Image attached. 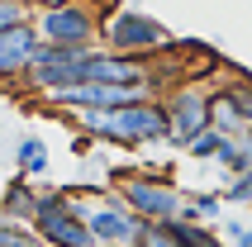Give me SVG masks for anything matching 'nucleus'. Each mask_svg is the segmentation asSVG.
Segmentation results:
<instances>
[{
    "mask_svg": "<svg viewBox=\"0 0 252 247\" xmlns=\"http://www.w3.org/2000/svg\"><path fill=\"white\" fill-rule=\"evenodd\" d=\"M224 190H195V195H186V205H181V223H219L224 219Z\"/></svg>",
    "mask_w": 252,
    "mask_h": 247,
    "instance_id": "nucleus-13",
    "label": "nucleus"
},
{
    "mask_svg": "<svg viewBox=\"0 0 252 247\" xmlns=\"http://www.w3.org/2000/svg\"><path fill=\"white\" fill-rule=\"evenodd\" d=\"M33 29L43 43H57V48H95L105 14L91 10V0H62V5H38Z\"/></svg>",
    "mask_w": 252,
    "mask_h": 247,
    "instance_id": "nucleus-3",
    "label": "nucleus"
},
{
    "mask_svg": "<svg viewBox=\"0 0 252 247\" xmlns=\"http://www.w3.org/2000/svg\"><path fill=\"white\" fill-rule=\"evenodd\" d=\"M228 91H233V100H238L243 119H248V128H252V81H233Z\"/></svg>",
    "mask_w": 252,
    "mask_h": 247,
    "instance_id": "nucleus-22",
    "label": "nucleus"
},
{
    "mask_svg": "<svg viewBox=\"0 0 252 247\" xmlns=\"http://www.w3.org/2000/svg\"><path fill=\"white\" fill-rule=\"evenodd\" d=\"M33 14H38V0H0V29L33 24Z\"/></svg>",
    "mask_w": 252,
    "mask_h": 247,
    "instance_id": "nucleus-17",
    "label": "nucleus"
},
{
    "mask_svg": "<svg viewBox=\"0 0 252 247\" xmlns=\"http://www.w3.org/2000/svg\"><path fill=\"white\" fill-rule=\"evenodd\" d=\"M138 247H181V233H176V223H143Z\"/></svg>",
    "mask_w": 252,
    "mask_h": 247,
    "instance_id": "nucleus-20",
    "label": "nucleus"
},
{
    "mask_svg": "<svg viewBox=\"0 0 252 247\" xmlns=\"http://www.w3.org/2000/svg\"><path fill=\"white\" fill-rule=\"evenodd\" d=\"M33 233L43 238V247H95L91 223H86L71 205L57 209V214H38V219H33Z\"/></svg>",
    "mask_w": 252,
    "mask_h": 247,
    "instance_id": "nucleus-10",
    "label": "nucleus"
},
{
    "mask_svg": "<svg viewBox=\"0 0 252 247\" xmlns=\"http://www.w3.org/2000/svg\"><path fill=\"white\" fill-rule=\"evenodd\" d=\"M224 200L228 205H252V171H243V176H233L224 185Z\"/></svg>",
    "mask_w": 252,
    "mask_h": 247,
    "instance_id": "nucleus-21",
    "label": "nucleus"
},
{
    "mask_svg": "<svg viewBox=\"0 0 252 247\" xmlns=\"http://www.w3.org/2000/svg\"><path fill=\"white\" fill-rule=\"evenodd\" d=\"M219 148H224V133L205 128L200 138H190V143H186V157H190V162H214V157H219Z\"/></svg>",
    "mask_w": 252,
    "mask_h": 247,
    "instance_id": "nucleus-18",
    "label": "nucleus"
},
{
    "mask_svg": "<svg viewBox=\"0 0 252 247\" xmlns=\"http://www.w3.org/2000/svg\"><path fill=\"white\" fill-rule=\"evenodd\" d=\"M43 38L33 24H19V29H0V81H24V71L33 67Z\"/></svg>",
    "mask_w": 252,
    "mask_h": 247,
    "instance_id": "nucleus-9",
    "label": "nucleus"
},
{
    "mask_svg": "<svg viewBox=\"0 0 252 247\" xmlns=\"http://www.w3.org/2000/svg\"><path fill=\"white\" fill-rule=\"evenodd\" d=\"M214 166H219L228 181L243 176V171H252V128H248V133H238V138H224V148H219Z\"/></svg>",
    "mask_w": 252,
    "mask_h": 247,
    "instance_id": "nucleus-14",
    "label": "nucleus"
},
{
    "mask_svg": "<svg viewBox=\"0 0 252 247\" xmlns=\"http://www.w3.org/2000/svg\"><path fill=\"white\" fill-rule=\"evenodd\" d=\"M100 43H105V48H114V53L148 57V53H157V48H167V43H171V33H167V24H157L153 14L119 5V10H110V14H105Z\"/></svg>",
    "mask_w": 252,
    "mask_h": 247,
    "instance_id": "nucleus-6",
    "label": "nucleus"
},
{
    "mask_svg": "<svg viewBox=\"0 0 252 247\" xmlns=\"http://www.w3.org/2000/svg\"><path fill=\"white\" fill-rule=\"evenodd\" d=\"M14 166H19V176H43L48 171V143H43L38 133H24L19 143H14Z\"/></svg>",
    "mask_w": 252,
    "mask_h": 247,
    "instance_id": "nucleus-15",
    "label": "nucleus"
},
{
    "mask_svg": "<svg viewBox=\"0 0 252 247\" xmlns=\"http://www.w3.org/2000/svg\"><path fill=\"white\" fill-rule=\"evenodd\" d=\"M38 5H62V0H38Z\"/></svg>",
    "mask_w": 252,
    "mask_h": 247,
    "instance_id": "nucleus-23",
    "label": "nucleus"
},
{
    "mask_svg": "<svg viewBox=\"0 0 252 247\" xmlns=\"http://www.w3.org/2000/svg\"><path fill=\"white\" fill-rule=\"evenodd\" d=\"M114 195H119L143 223H176L181 219V205H186V195L176 190V181L162 176V171H124Z\"/></svg>",
    "mask_w": 252,
    "mask_h": 247,
    "instance_id": "nucleus-2",
    "label": "nucleus"
},
{
    "mask_svg": "<svg viewBox=\"0 0 252 247\" xmlns=\"http://www.w3.org/2000/svg\"><path fill=\"white\" fill-rule=\"evenodd\" d=\"M210 128H214V133H224V138L248 133V119H243V110H238V100H233L228 86L210 95Z\"/></svg>",
    "mask_w": 252,
    "mask_h": 247,
    "instance_id": "nucleus-12",
    "label": "nucleus"
},
{
    "mask_svg": "<svg viewBox=\"0 0 252 247\" xmlns=\"http://www.w3.org/2000/svg\"><path fill=\"white\" fill-rule=\"evenodd\" d=\"M86 81H100V86H153V67H148V57H133V53L91 48V57H86Z\"/></svg>",
    "mask_w": 252,
    "mask_h": 247,
    "instance_id": "nucleus-8",
    "label": "nucleus"
},
{
    "mask_svg": "<svg viewBox=\"0 0 252 247\" xmlns=\"http://www.w3.org/2000/svg\"><path fill=\"white\" fill-rule=\"evenodd\" d=\"M219 233H224L228 247H252V214H224Z\"/></svg>",
    "mask_w": 252,
    "mask_h": 247,
    "instance_id": "nucleus-16",
    "label": "nucleus"
},
{
    "mask_svg": "<svg viewBox=\"0 0 252 247\" xmlns=\"http://www.w3.org/2000/svg\"><path fill=\"white\" fill-rule=\"evenodd\" d=\"M71 209L91 223L95 247H138L143 219L119 200V195H71Z\"/></svg>",
    "mask_w": 252,
    "mask_h": 247,
    "instance_id": "nucleus-4",
    "label": "nucleus"
},
{
    "mask_svg": "<svg viewBox=\"0 0 252 247\" xmlns=\"http://www.w3.org/2000/svg\"><path fill=\"white\" fill-rule=\"evenodd\" d=\"M167 114H171V148H181L190 138H200L210 128V95L200 86H176L167 95Z\"/></svg>",
    "mask_w": 252,
    "mask_h": 247,
    "instance_id": "nucleus-7",
    "label": "nucleus"
},
{
    "mask_svg": "<svg viewBox=\"0 0 252 247\" xmlns=\"http://www.w3.org/2000/svg\"><path fill=\"white\" fill-rule=\"evenodd\" d=\"M86 57H91V48H57V43H43L38 57H33V67L24 71L29 95L53 100V95H62L67 86H81L86 81Z\"/></svg>",
    "mask_w": 252,
    "mask_h": 247,
    "instance_id": "nucleus-5",
    "label": "nucleus"
},
{
    "mask_svg": "<svg viewBox=\"0 0 252 247\" xmlns=\"http://www.w3.org/2000/svg\"><path fill=\"white\" fill-rule=\"evenodd\" d=\"M176 233H181V247H219V243H224L210 223H181V219H176Z\"/></svg>",
    "mask_w": 252,
    "mask_h": 247,
    "instance_id": "nucleus-19",
    "label": "nucleus"
},
{
    "mask_svg": "<svg viewBox=\"0 0 252 247\" xmlns=\"http://www.w3.org/2000/svg\"><path fill=\"white\" fill-rule=\"evenodd\" d=\"M33 209H38V190L29 185V176H14L10 185H5V195H0V219L33 228Z\"/></svg>",
    "mask_w": 252,
    "mask_h": 247,
    "instance_id": "nucleus-11",
    "label": "nucleus"
},
{
    "mask_svg": "<svg viewBox=\"0 0 252 247\" xmlns=\"http://www.w3.org/2000/svg\"><path fill=\"white\" fill-rule=\"evenodd\" d=\"M76 128L95 143H119V148H143V143H171V114L167 100H138L119 110H86L76 114Z\"/></svg>",
    "mask_w": 252,
    "mask_h": 247,
    "instance_id": "nucleus-1",
    "label": "nucleus"
}]
</instances>
